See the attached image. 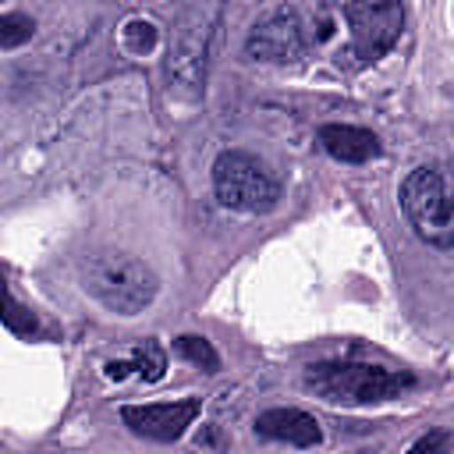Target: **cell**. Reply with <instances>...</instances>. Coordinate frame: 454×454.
Wrapping results in <instances>:
<instances>
[{"instance_id": "3957f363", "label": "cell", "mask_w": 454, "mask_h": 454, "mask_svg": "<svg viewBox=\"0 0 454 454\" xmlns=\"http://www.w3.org/2000/svg\"><path fill=\"white\" fill-rule=\"evenodd\" d=\"M220 21L216 4H195L177 14V25L170 32V50H167V82L195 99L202 96L206 85V67H209V50H213V32Z\"/></svg>"}, {"instance_id": "8992f818", "label": "cell", "mask_w": 454, "mask_h": 454, "mask_svg": "<svg viewBox=\"0 0 454 454\" xmlns=\"http://www.w3.org/2000/svg\"><path fill=\"white\" fill-rule=\"evenodd\" d=\"M309 46H312L309 21H305V14L298 7H273V11H266L252 25V32L245 39V53L255 57V60H270V64H291Z\"/></svg>"}, {"instance_id": "8fae6325", "label": "cell", "mask_w": 454, "mask_h": 454, "mask_svg": "<svg viewBox=\"0 0 454 454\" xmlns=\"http://www.w3.org/2000/svg\"><path fill=\"white\" fill-rule=\"evenodd\" d=\"M103 372H106L110 380L142 376L145 383H156V380H163V372H167V355H163V348H160L156 340H138V344L131 348L128 358H121V362H106Z\"/></svg>"}, {"instance_id": "9a60e30c", "label": "cell", "mask_w": 454, "mask_h": 454, "mask_svg": "<svg viewBox=\"0 0 454 454\" xmlns=\"http://www.w3.org/2000/svg\"><path fill=\"white\" fill-rule=\"evenodd\" d=\"M124 43H128L131 53H149L153 43H156V28H153L149 21H128V28H124Z\"/></svg>"}, {"instance_id": "7c38bea8", "label": "cell", "mask_w": 454, "mask_h": 454, "mask_svg": "<svg viewBox=\"0 0 454 454\" xmlns=\"http://www.w3.org/2000/svg\"><path fill=\"white\" fill-rule=\"evenodd\" d=\"M0 323H4L11 333L25 337V340H28V337H43V323H39V316L11 294V287H7V280H4V273H0Z\"/></svg>"}, {"instance_id": "ba28073f", "label": "cell", "mask_w": 454, "mask_h": 454, "mask_svg": "<svg viewBox=\"0 0 454 454\" xmlns=\"http://www.w3.org/2000/svg\"><path fill=\"white\" fill-rule=\"evenodd\" d=\"M202 401L199 397H181V401H160V404H124L121 419L135 436L170 443L188 433V426L199 419Z\"/></svg>"}, {"instance_id": "52a82bcc", "label": "cell", "mask_w": 454, "mask_h": 454, "mask_svg": "<svg viewBox=\"0 0 454 454\" xmlns=\"http://www.w3.org/2000/svg\"><path fill=\"white\" fill-rule=\"evenodd\" d=\"M340 14L348 18V28H351V53L362 60V64H372L380 57L390 53V46L401 39V25H404V7L394 4V0H383V4H344Z\"/></svg>"}, {"instance_id": "2e32d148", "label": "cell", "mask_w": 454, "mask_h": 454, "mask_svg": "<svg viewBox=\"0 0 454 454\" xmlns=\"http://www.w3.org/2000/svg\"><path fill=\"white\" fill-rule=\"evenodd\" d=\"M447 443H450V433H447V429H429L422 440H415V443H411V450H408V454H443V450H447Z\"/></svg>"}, {"instance_id": "6da1fadb", "label": "cell", "mask_w": 454, "mask_h": 454, "mask_svg": "<svg viewBox=\"0 0 454 454\" xmlns=\"http://www.w3.org/2000/svg\"><path fill=\"white\" fill-rule=\"evenodd\" d=\"M419 380L408 369H387L372 362H312L305 387L330 404H383L411 390Z\"/></svg>"}, {"instance_id": "30bf717a", "label": "cell", "mask_w": 454, "mask_h": 454, "mask_svg": "<svg viewBox=\"0 0 454 454\" xmlns=\"http://www.w3.org/2000/svg\"><path fill=\"white\" fill-rule=\"evenodd\" d=\"M319 145L340 163H369L383 149L380 138L369 128H358V124H323L319 128Z\"/></svg>"}, {"instance_id": "9c48e42d", "label": "cell", "mask_w": 454, "mask_h": 454, "mask_svg": "<svg viewBox=\"0 0 454 454\" xmlns=\"http://www.w3.org/2000/svg\"><path fill=\"white\" fill-rule=\"evenodd\" d=\"M252 429L262 440H280V443H291V447H316L323 440L319 422L301 408H266V411L255 415Z\"/></svg>"}, {"instance_id": "7a4b0ae2", "label": "cell", "mask_w": 454, "mask_h": 454, "mask_svg": "<svg viewBox=\"0 0 454 454\" xmlns=\"http://www.w3.org/2000/svg\"><path fill=\"white\" fill-rule=\"evenodd\" d=\"M78 277H82L85 294H92L114 316H138L142 309L153 305L160 291L156 273L142 259H131L124 252L85 255Z\"/></svg>"}, {"instance_id": "277c9868", "label": "cell", "mask_w": 454, "mask_h": 454, "mask_svg": "<svg viewBox=\"0 0 454 454\" xmlns=\"http://www.w3.org/2000/svg\"><path fill=\"white\" fill-rule=\"evenodd\" d=\"M213 192L227 209L270 213L280 202V181L273 167L245 149H227L213 163Z\"/></svg>"}, {"instance_id": "4fadbf2b", "label": "cell", "mask_w": 454, "mask_h": 454, "mask_svg": "<svg viewBox=\"0 0 454 454\" xmlns=\"http://www.w3.org/2000/svg\"><path fill=\"white\" fill-rule=\"evenodd\" d=\"M174 351H177L184 362L199 365L202 372H216V369H220V355H216V348H213L206 337H199V333H181V337L174 340Z\"/></svg>"}, {"instance_id": "5bb4252c", "label": "cell", "mask_w": 454, "mask_h": 454, "mask_svg": "<svg viewBox=\"0 0 454 454\" xmlns=\"http://www.w3.org/2000/svg\"><path fill=\"white\" fill-rule=\"evenodd\" d=\"M35 32V21L21 11H11V14H0V50H11V46H21L28 43Z\"/></svg>"}, {"instance_id": "5b68a950", "label": "cell", "mask_w": 454, "mask_h": 454, "mask_svg": "<svg viewBox=\"0 0 454 454\" xmlns=\"http://www.w3.org/2000/svg\"><path fill=\"white\" fill-rule=\"evenodd\" d=\"M401 209L411 223V231L433 245L450 248L454 245V216L447 199V181L436 167H415L401 184Z\"/></svg>"}]
</instances>
